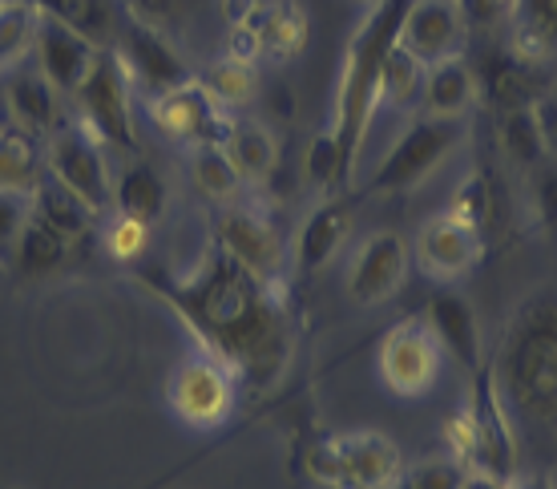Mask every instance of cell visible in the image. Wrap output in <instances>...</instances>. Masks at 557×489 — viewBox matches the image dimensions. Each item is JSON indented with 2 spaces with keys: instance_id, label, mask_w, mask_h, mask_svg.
<instances>
[{
  "instance_id": "cell-11",
  "label": "cell",
  "mask_w": 557,
  "mask_h": 489,
  "mask_svg": "<svg viewBox=\"0 0 557 489\" xmlns=\"http://www.w3.org/2000/svg\"><path fill=\"white\" fill-rule=\"evenodd\" d=\"M214 231H219V247H223L235 264H243L251 276L283 288V271H287V247H283V235H278L271 219H263L259 210L251 207H223V215L214 219Z\"/></svg>"
},
{
  "instance_id": "cell-21",
  "label": "cell",
  "mask_w": 557,
  "mask_h": 489,
  "mask_svg": "<svg viewBox=\"0 0 557 489\" xmlns=\"http://www.w3.org/2000/svg\"><path fill=\"white\" fill-rule=\"evenodd\" d=\"M238 25H247L259 37V49L263 57H275V61H292V57L304 53L307 45V13L295 4V0H259L251 9L247 21H238Z\"/></svg>"
},
{
  "instance_id": "cell-33",
  "label": "cell",
  "mask_w": 557,
  "mask_h": 489,
  "mask_svg": "<svg viewBox=\"0 0 557 489\" xmlns=\"http://www.w3.org/2000/svg\"><path fill=\"white\" fill-rule=\"evenodd\" d=\"M41 182L33 134L21 126H0V191H33Z\"/></svg>"
},
{
  "instance_id": "cell-25",
  "label": "cell",
  "mask_w": 557,
  "mask_h": 489,
  "mask_svg": "<svg viewBox=\"0 0 557 489\" xmlns=\"http://www.w3.org/2000/svg\"><path fill=\"white\" fill-rule=\"evenodd\" d=\"M509 21H513L509 49L530 65H545L557 49V0H517Z\"/></svg>"
},
{
  "instance_id": "cell-1",
  "label": "cell",
  "mask_w": 557,
  "mask_h": 489,
  "mask_svg": "<svg viewBox=\"0 0 557 489\" xmlns=\"http://www.w3.org/2000/svg\"><path fill=\"white\" fill-rule=\"evenodd\" d=\"M166 304L198 349L223 360L247 384H271L292 360V320L283 304V288L251 276L243 264L214 243L195 276H141Z\"/></svg>"
},
{
  "instance_id": "cell-41",
  "label": "cell",
  "mask_w": 557,
  "mask_h": 489,
  "mask_svg": "<svg viewBox=\"0 0 557 489\" xmlns=\"http://www.w3.org/2000/svg\"><path fill=\"white\" fill-rule=\"evenodd\" d=\"M465 489H517V477H497V474H485V469H469Z\"/></svg>"
},
{
  "instance_id": "cell-2",
  "label": "cell",
  "mask_w": 557,
  "mask_h": 489,
  "mask_svg": "<svg viewBox=\"0 0 557 489\" xmlns=\"http://www.w3.org/2000/svg\"><path fill=\"white\" fill-rule=\"evenodd\" d=\"M485 364L513 429L537 445L557 441V283L517 299Z\"/></svg>"
},
{
  "instance_id": "cell-28",
  "label": "cell",
  "mask_w": 557,
  "mask_h": 489,
  "mask_svg": "<svg viewBox=\"0 0 557 489\" xmlns=\"http://www.w3.org/2000/svg\"><path fill=\"white\" fill-rule=\"evenodd\" d=\"M223 146L243 182H267L275 174V167H278L275 134L267 126H259V122H235Z\"/></svg>"
},
{
  "instance_id": "cell-20",
  "label": "cell",
  "mask_w": 557,
  "mask_h": 489,
  "mask_svg": "<svg viewBox=\"0 0 557 489\" xmlns=\"http://www.w3.org/2000/svg\"><path fill=\"white\" fill-rule=\"evenodd\" d=\"M348 215H351V198H323L320 207L311 210L295 235V271L299 276H311L335 259L339 243L348 235Z\"/></svg>"
},
{
  "instance_id": "cell-42",
  "label": "cell",
  "mask_w": 557,
  "mask_h": 489,
  "mask_svg": "<svg viewBox=\"0 0 557 489\" xmlns=\"http://www.w3.org/2000/svg\"><path fill=\"white\" fill-rule=\"evenodd\" d=\"M517 489H557V486H554V477L549 474H530V477H521V481H517Z\"/></svg>"
},
{
  "instance_id": "cell-4",
  "label": "cell",
  "mask_w": 557,
  "mask_h": 489,
  "mask_svg": "<svg viewBox=\"0 0 557 489\" xmlns=\"http://www.w3.org/2000/svg\"><path fill=\"white\" fill-rule=\"evenodd\" d=\"M304 469L323 489H392L405 477V457L384 433L356 429L320 437L304 453Z\"/></svg>"
},
{
  "instance_id": "cell-6",
  "label": "cell",
  "mask_w": 557,
  "mask_h": 489,
  "mask_svg": "<svg viewBox=\"0 0 557 489\" xmlns=\"http://www.w3.org/2000/svg\"><path fill=\"white\" fill-rule=\"evenodd\" d=\"M460 146V122H441V118H417L412 126L396 138L388 155L380 158L376 174L368 179L360 195H351L360 203L363 195H405L412 186L429 179L432 170L441 167L453 150Z\"/></svg>"
},
{
  "instance_id": "cell-34",
  "label": "cell",
  "mask_w": 557,
  "mask_h": 489,
  "mask_svg": "<svg viewBox=\"0 0 557 489\" xmlns=\"http://www.w3.org/2000/svg\"><path fill=\"white\" fill-rule=\"evenodd\" d=\"M202 85H207L210 98L219 101L223 110H243V106H251L255 94H259V73H255L251 61L223 57V61H214V65H210V73L202 77Z\"/></svg>"
},
{
  "instance_id": "cell-10",
  "label": "cell",
  "mask_w": 557,
  "mask_h": 489,
  "mask_svg": "<svg viewBox=\"0 0 557 489\" xmlns=\"http://www.w3.org/2000/svg\"><path fill=\"white\" fill-rule=\"evenodd\" d=\"M113 53L122 57L129 82H138L150 98H162L170 89L195 82V77H190V65H186L178 57V49L162 37V28L141 25L134 16H126V25L117 28Z\"/></svg>"
},
{
  "instance_id": "cell-35",
  "label": "cell",
  "mask_w": 557,
  "mask_h": 489,
  "mask_svg": "<svg viewBox=\"0 0 557 489\" xmlns=\"http://www.w3.org/2000/svg\"><path fill=\"white\" fill-rule=\"evenodd\" d=\"M502 146H505V155H509V162H517V167L533 170L545 162L542 134H537V122H533L530 106L502 113Z\"/></svg>"
},
{
  "instance_id": "cell-22",
  "label": "cell",
  "mask_w": 557,
  "mask_h": 489,
  "mask_svg": "<svg viewBox=\"0 0 557 489\" xmlns=\"http://www.w3.org/2000/svg\"><path fill=\"white\" fill-rule=\"evenodd\" d=\"M420 101H424V118H441V122H460L473 110L476 101V73L469 70L465 57H448L424 70L420 85Z\"/></svg>"
},
{
  "instance_id": "cell-17",
  "label": "cell",
  "mask_w": 557,
  "mask_h": 489,
  "mask_svg": "<svg viewBox=\"0 0 557 489\" xmlns=\"http://www.w3.org/2000/svg\"><path fill=\"white\" fill-rule=\"evenodd\" d=\"M37 70L45 73V82L53 85L57 94H77V85L89 77L94 61H98V45L73 33L70 25L61 21H49L41 16V28H37Z\"/></svg>"
},
{
  "instance_id": "cell-24",
  "label": "cell",
  "mask_w": 557,
  "mask_h": 489,
  "mask_svg": "<svg viewBox=\"0 0 557 489\" xmlns=\"http://www.w3.org/2000/svg\"><path fill=\"white\" fill-rule=\"evenodd\" d=\"M113 207L126 219L153 227L170 207V186L166 179L150 167V162H129L117 179H113Z\"/></svg>"
},
{
  "instance_id": "cell-31",
  "label": "cell",
  "mask_w": 557,
  "mask_h": 489,
  "mask_svg": "<svg viewBox=\"0 0 557 489\" xmlns=\"http://www.w3.org/2000/svg\"><path fill=\"white\" fill-rule=\"evenodd\" d=\"M424 70L417 57L408 53L405 45L396 41L380 65V82H376V101L380 106H392V110H408L412 101L420 98V85H424Z\"/></svg>"
},
{
  "instance_id": "cell-39",
  "label": "cell",
  "mask_w": 557,
  "mask_h": 489,
  "mask_svg": "<svg viewBox=\"0 0 557 489\" xmlns=\"http://www.w3.org/2000/svg\"><path fill=\"white\" fill-rule=\"evenodd\" d=\"M530 110H533V122H537V134H542L545 158H549V162H557V98L542 94Z\"/></svg>"
},
{
  "instance_id": "cell-14",
  "label": "cell",
  "mask_w": 557,
  "mask_h": 489,
  "mask_svg": "<svg viewBox=\"0 0 557 489\" xmlns=\"http://www.w3.org/2000/svg\"><path fill=\"white\" fill-rule=\"evenodd\" d=\"M485 239L476 227H469L460 215L453 210H441V215H432L429 223L420 227V239H417V264L424 276L441 283H453L460 276H469L476 264H481V255H485Z\"/></svg>"
},
{
  "instance_id": "cell-32",
  "label": "cell",
  "mask_w": 557,
  "mask_h": 489,
  "mask_svg": "<svg viewBox=\"0 0 557 489\" xmlns=\"http://www.w3.org/2000/svg\"><path fill=\"white\" fill-rule=\"evenodd\" d=\"M190 174H195L198 191L214 198V203H231L238 195V186H243L223 142H198L195 150H190Z\"/></svg>"
},
{
  "instance_id": "cell-40",
  "label": "cell",
  "mask_w": 557,
  "mask_h": 489,
  "mask_svg": "<svg viewBox=\"0 0 557 489\" xmlns=\"http://www.w3.org/2000/svg\"><path fill=\"white\" fill-rule=\"evenodd\" d=\"M513 4L517 0H460L469 25H497V21H505V16L513 13Z\"/></svg>"
},
{
  "instance_id": "cell-9",
  "label": "cell",
  "mask_w": 557,
  "mask_h": 489,
  "mask_svg": "<svg viewBox=\"0 0 557 489\" xmlns=\"http://www.w3.org/2000/svg\"><path fill=\"white\" fill-rule=\"evenodd\" d=\"M380 380L388 384L396 396H424L441 377V360L445 352L436 344L429 320L424 316H405V320L388 328L380 340Z\"/></svg>"
},
{
  "instance_id": "cell-37",
  "label": "cell",
  "mask_w": 557,
  "mask_h": 489,
  "mask_svg": "<svg viewBox=\"0 0 557 489\" xmlns=\"http://www.w3.org/2000/svg\"><path fill=\"white\" fill-rule=\"evenodd\" d=\"M146 239H150V227L138 223V219H126V215H113L101 231V243L117 264H138L141 252H146Z\"/></svg>"
},
{
  "instance_id": "cell-30",
  "label": "cell",
  "mask_w": 557,
  "mask_h": 489,
  "mask_svg": "<svg viewBox=\"0 0 557 489\" xmlns=\"http://www.w3.org/2000/svg\"><path fill=\"white\" fill-rule=\"evenodd\" d=\"M37 28H41V9L33 0H0V77L33 53Z\"/></svg>"
},
{
  "instance_id": "cell-38",
  "label": "cell",
  "mask_w": 557,
  "mask_h": 489,
  "mask_svg": "<svg viewBox=\"0 0 557 489\" xmlns=\"http://www.w3.org/2000/svg\"><path fill=\"white\" fill-rule=\"evenodd\" d=\"M28 215H33V191H0V255L13 252Z\"/></svg>"
},
{
  "instance_id": "cell-29",
  "label": "cell",
  "mask_w": 557,
  "mask_h": 489,
  "mask_svg": "<svg viewBox=\"0 0 557 489\" xmlns=\"http://www.w3.org/2000/svg\"><path fill=\"white\" fill-rule=\"evenodd\" d=\"M70 243L57 235L53 227L41 223L37 215H28L25 231L16 235L13 243V255H16V267H21V276H33V280H41V276H53L65 267L70 259Z\"/></svg>"
},
{
  "instance_id": "cell-12",
  "label": "cell",
  "mask_w": 557,
  "mask_h": 489,
  "mask_svg": "<svg viewBox=\"0 0 557 489\" xmlns=\"http://www.w3.org/2000/svg\"><path fill=\"white\" fill-rule=\"evenodd\" d=\"M146 110H150L153 130L166 134L170 142H195V146L198 142H226V134L235 126L202 82H186L162 98H150Z\"/></svg>"
},
{
  "instance_id": "cell-8",
  "label": "cell",
  "mask_w": 557,
  "mask_h": 489,
  "mask_svg": "<svg viewBox=\"0 0 557 489\" xmlns=\"http://www.w3.org/2000/svg\"><path fill=\"white\" fill-rule=\"evenodd\" d=\"M235 372L223 360L198 352V356H186L170 372L166 401L174 408V417L186 420L190 429H214V425H223L235 413Z\"/></svg>"
},
{
  "instance_id": "cell-23",
  "label": "cell",
  "mask_w": 557,
  "mask_h": 489,
  "mask_svg": "<svg viewBox=\"0 0 557 489\" xmlns=\"http://www.w3.org/2000/svg\"><path fill=\"white\" fill-rule=\"evenodd\" d=\"M537 70L542 65H530L513 49H502V53H493L485 61V73H476V94H485L502 113L533 106V101L542 98L537 94Z\"/></svg>"
},
{
  "instance_id": "cell-13",
  "label": "cell",
  "mask_w": 557,
  "mask_h": 489,
  "mask_svg": "<svg viewBox=\"0 0 557 489\" xmlns=\"http://www.w3.org/2000/svg\"><path fill=\"white\" fill-rule=\"evenodd\" d=\"M408 243L396 231H376L356 247V259L348 267V299L360 308L388 304L405 288L408 276Z\"/></svg>"
},
{
  "instance_id": "cell-43",
  "label": "cell",
  "mask_w": 557,
  "mask_h": 489,
  "mask_svg": "<svg viewBox=\"0 0 557 489\" xmlns=\"http://www.w3.org/2000/svg\"><path fill=\"white\" fill-rule=\"evenodd\" d=\"M392 489H412V486H408L405 477H400V481H396V486H392Z\"/></svg>"
},
{
  "instance_id": "cell-44",
  "label": "cell",
  "mask_w": 557,
  "mask_h": 489,
  "mask_svg": "<svg viewBox=\"0 0 557 489\" xmlns=\"http://www.w3.org/2000/svg\"><path fill=\"white\" fill-rule=\"evenodd\" d=\"M363 4H376V0H363Z\"/></svg>"
},
{
  "instance_id": "cell-19",
  "label": "cell",
  "mask_w": 557,
  "mask_h": 489,
  "mask_svg": "<svg viewBox=\"0 0 557 489\" xmlns=\"http://www.w3.org/2000/svg\"><path fill=\"white\" fill-rule=\"evenodd\" d=\"M4 101H9V118L25 134H37V138H49L65 113H61V94L45 82L41 70H13L4 73Z\"/></svg>"
},
{
  "instance_id": "cell-7",
  "label": "cell",
  "mask_w": 557,
  "mask_h": 489,
  "mask_svg": "<svg viewBox=\"0 0 557 489\" xmlns=\"http://www.w3.org/2000/svg\"><path fill=\"white\" fill-rule=\"evenodd\" d=\"M45 174L57 186H65L73 198H82L94 215H101L113 203V174L110 162H106V146L82 122H61L49 134Z\"/></svg>"
},
{
  "instance_id": "cell-15",
  "label": "cell",
  "mask_w": 557,
  "mask_h": 489,
  "mask_svg": "<svg viewBox=\"0 0 557 489\" xmlns=\"http://www.w3.org/2000/svg\"><path fill=\"white\" fill-rule=\"evenodd\" d=\"M469 21L460 0H412L400 25V45L417 57L420 65H436L448 57L465 53Z\"/></svg>"
},
{
  "instance_id": "cell-16",
  "label": "cell",
  "mask_w": 557,
  "mask_h": 489,
  "mask_svg": "<svg viewBox=\"0 0 557 489\" xmlns=\"http://www.w3.org/2000/svg\"><path fill=\"white\" fill-rule=\"evenodd\" d=\"M424 320H429L441 352L460 364L465 377H476L481 364H485V335H481V320H476L473 304H469L460 292L445 288V292H436L429 299Z\"/></svg>"
},
{
  "instance_id": "cell-3",
  "label": "cell",
  "mask_w": 557,
  "mask_h": 489,
  "mask_svg": "<svg viewBox=\"0 0 557 489\" xmlns=\"http://www.w3.org/2000/svg\"><path fill=\"white\" fill-rule=\"evenodd\" d=\"M408 4L412 0H376V4H368V16L356 25L348 53H344V70H339V85H335V110L327 134H332L348 174L356 170L363 134L372 126V113L380 110L376 101L380 65H384L392 45L400 41V25H405Z\"/></svg>"
},
{
  "instance_id": "cell-5",
  "label": "cell",
  "mask_w": 557,
  "mask_h": 489,
  "mask_svg": "<svg viewBox=\"0 0 557 489\" xmlns=\"http://www.w3.org/2000/svg\"><path fill=\"white\" fill-rule=\"evenodd\" d=\"M77 122H82L101 146L113 150H138V134H134V82H129L122 57L101 49L94 70L77 85Z\"/></svg>"
},
{
  "instance_id": "cell-18",
  "label": "cell",
  "mask_w": 557,
  "mask_h": 489,
  "mask_svg": "<svg viewBox=\"0 0 557 489\" xmlns=\"http://www.w3.org/2000/svg\"><path fill=\"white\" fill-rule=\"evenodd\" d=\"M453 215H460L469 227L481 231V239H497L509 231V219H513V198L505 191V182L497 170H485L476 167L469 170V179L457 186V195H453Z\"/></svg>"
},
{
  "instance_id": "cell-27",
  "label": "cell",
  "mask_w": 557,
  "mask_h": 489,
  "mask_svg": "<svg viewBox=\"0 0 557 489\" xmlns=\"http://www.w3.org/2000/svg\"><path fill=\"white\" fill-rule=\"evenodd\" d=\"M41 16L70 25L73 33H82L98 49H110L117 41V9L113 0H33Z\"/></svg>"
},
{
  "instance_id": "cell-26",
  "label": "cell",
  "mask_w": 557,
  "mask_h": 489,
  "mask_svg": "<svg viewBox=\"0 0 557 489\" xmlns=\"http://www.w3.org/2000/svg\"><path fill=\"white\" fill-rule=\"evenodd\" d=\"M33 215L41 219V223H49L57 231V235L65 239V243H82V239L94 235V210L85 207L82 198H73L65 186H57L49 174H45L37 186H33Z\"/></svg>"
},
{
  "instance_id": "cell-36",
  "label": "cell",
  "mask_w": 557,
  "mask_h": 489,
  "mask_svg": "<svg viewBox=\"0 0 557 489\" xmlns=\"http://www.w3.org/2000/svg\"><path fill=\"white\" fill-rule=\"evenodd\" d=\"M405 481L412 489H465L469 481V465L445 453V457H424L420 465L405 469Z\"/></svg>"
}]
</instances>
